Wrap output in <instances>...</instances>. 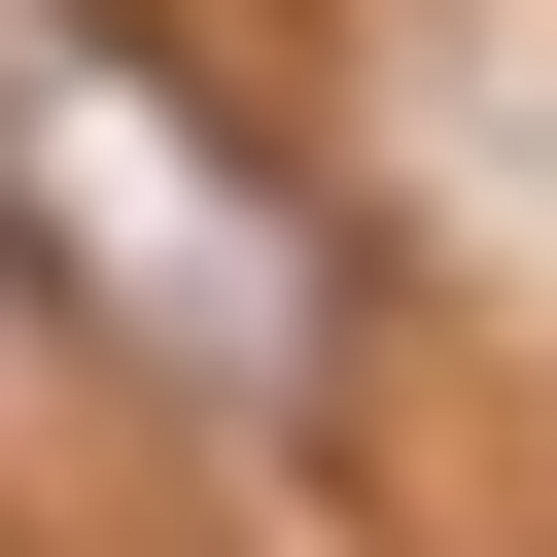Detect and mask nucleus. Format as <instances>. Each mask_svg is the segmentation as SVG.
<instances>
[{"mask_svg":"<svg viewBox=\"0 0 557 557\" xmlns=\"http://www.w3.org/2000/svg\"><path fill=\"white\" fill-rule=\"evenodd\" d=\"M0 139H35V209H70V244H104V278L209 348V383H278V348H313V244H278V174H209V104H174V70H104L70 0H0Z\"/></svg>","mask_w":557,"mask_h":557,"instance_id":"obj_1","label":"nucleus"}]
</instances>
